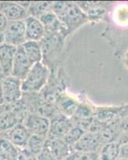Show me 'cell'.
<instances>
[{
    "mask_svg": "<svg viewBox=\"0 0 128 160\" xmlns=\"http://www.w3.org/2000/svg\"><path fill=\"white\" fill-rule=\"evenodd\" d=\"M51 11L66 26L69 35L89 22L86 15L75 2H54Z\"/></svg>",
    "mask_w": 128,
    "mask_h": 160,
    "instance_id": "6da1fadb",
    "label": "cell"
},
{
    "mask_svg": "<svg viewBox=\"0 0 128 160\" xmlns=\"http://www.w3.org/2000/svg\"><path fill=\"white\" fill-rule=\"evenodd\" d=\"M49 68L42 62L34 64L31 71L22 81V92H38L44 88L49 78Z\"/></svg>",
    "mask_w": 128,
    "mask_h": 160,
    "instance_id": "7a4b0ae2",
    "label": "cell"
},
{
    "mask_svg": "<svg viewBox=\"0 0 128 160\" xmlns=\"http://www.w3.org/2000/svg\"><path fill=\"white\" fill-rule=\"evenodd\" d=\"M82 11L87 16L90 23L95 24L105 22L108 13L110 11L114 2H101V1H84L75 2Z\"/></svg>",
    "mask_w": 128,
    "mask_h": 160,
    "instance_id": "3957f363",
    "label": "cell"
},
{
    "mask_svg": "<svg viewBox=\"0 0 128 160\" xmlns=\"http://www.w3.org/2000/svg\"><path fill=\"white\" fill-rule=\"evenodd\" d=\"M104 22L115 30H128V2H114Z\"/></svg>",
    "mask_w": 128,
    "mask_h": 160,
    "instance_id": "277c9868",
    "label": "cell"
},
{
    "mask_svg": "<svg viewBox=\"0 0 128 160\" xmlns=\"http://www.w3.org/2000/svg\"><path fill=\"white\" fill-rule=\"evenodd\" d=\"M4 102L7 105L18 102L22 97V81L13 76H6L0 81Z\"/></svg>",
    "mask_w": 128,
    "mask_h": 160,
    "instance_id": "5b68a950",
    "label": "cell"
},
{
    "mask_svg": "<svg viewBox=\"0 0 128 160\" xmlns=\"http://www.w3.org/2000/svg\"><path fill=\"white\" fill-rule=\"evenodd\" d=\"M4 42L14 47H20L27 42L24 20L8 22L4 31Z\"/></svg>",
    "mask_w": 128,
    "mask_h": 160,
    "instance_id": "8992f818",
    "label": "cell"
},
{
    "mask_svg": "<svg viewBox=\"0 0 128 160\" xmlns=\"http://www.w3.org/2000/svg\"><path fill=\"white\" fill-rule=\"evenodd\" d=\"M24 125L31 135L47 138L51 120L39 114H29L26 117Z\"/></svg>",
    "mask_w": 128,
    "mask_h": 160,
    "instance_id": "52a82bcc",
    "label": "cell"
},
{
    "mask_svg": "<svg viewBox=\"0 0 128 160\" xmlns=\"http://www.w3.org/2000/svg\"><path fill=\"white\" fill-rule=\"evenodd\" d=\"M127 103L121 105H95V118L104 123L110 124L121 116Z\"/></svg>",
    "mask_w": 128,
    "mask_h": 160,
    "instance_id": "ba28073f",
    "label": "cell"
},
{
    "mask_svg": "<svg viewBox=\"0 0 128 160\" xmlns=\"http://www.w3.org/2000/svg\"><path fill=\"white\" fill-rule=\"evenodd\" d=\"M33 65L34 64L26 55L22 46L18 47L13 62L11 76L22 81L27 75Z\"/></svg>",
    "mask_w": 128,
    "mask_h": 160,
    "instance_id": "9c48e42d",
    "label": "cell"
},
{
    "mask_svg": "<svg viewBox=\"0 0 128 160\" xmlns=\"http://www.w3.org/2000/svg\"><path fill=\"white\" fill-rule=\"evenodd\" d=\"M71 118L59 114L51 118L50 130L47 136L52 138H63L74 127Z\"/></svg>",
    "mask_w": 128,
    "mask_h": 160,
    "instance_id": "30bf717a",
    "label": "cell"
},
{
    "mask_svg": "<svg viewBox=\"0 0 128 160\" xmlns=\"http://www.w3.org/2000/svg\"><path fill=\"white\" fill-rule=\"evenodd\" d=\"M0 12L5 16L8 22L22 21L27 18V9L20 3L4 2L0 3Z\"/></svg>",
    "mask_w": 128,
    "mask_h": 160,
    "instance_id": "8fae6325",
    "label": "cell"
},
{
    "mask_svg": "<svg viewBox=\"0 0 128 160\" xmlns=\"http://www.w3.org/2000/svg\"><path fill=\"white\" fill-rule=\"evenodd\" d=\"M102 143L95 134L91 132H85L79 140L75 143L73 151L86 153H99L102 147Z\"/></svg>",
    "mask_w": 128,
    "mask_h": 160,
    "instance_id": "7c38bea8",
    "label": "cell"
},
{
    "mask_svg": "<svg viewBox=\"0 0 128 160\" xmlns=\"http://www.w3.org/2000/svg\"><path fill=\"white\" fill-rule=\"evenodd\" d=\"M31 134L23 123L17 124L12 129L7 131V136L4 137L15 146L18 149H23L26 148L28 140Z\"/></svg>",
    "mask_w": 128,
    "mask_h": 160,
    "instance_id": "4fadbf2b",
    "label": "cell"
},
{
    "mask_svg": "<svg viewBox=\"0 0 128 160\" xmlns=\"http://www.w3.org/2000/svg\"><path fill=\"white\" fill-rule=\"evenodd\" d=\"M79 102L80 98L66 93H61L56 98V108L60 114L71 118Z\"/></svg>",
    "mask_w": 128,
    "mask_h": 160,
    "instance_id": "5bb4252c",
    "label": "cell"
},
{
    "mask_svg": "<svg viewBox=\"0 0 128 160\" xmlns=\"http://www.w3.org/2000/svg\"><path fill=\"white\" fill-rule=\"evenodd\" d=\"M26 27V38L27 41L40 42L45 37V28L39 18L33 16H28L24 20Z\"/></svg>",
    "mask_w": 128,
    "mask_h": 160,
    "instance_id": "9a60e30c",
    "label": "cell"
},
{
    "mask_svg": "<svg viewBox=\"0 0 128 160\" xmlns=\"http://www.w3.org/2000/svg\"><path fill=\"white\" fill-rule=\"evenodd\" d=\"M45 143L56 160H65L73 151V149L66 143L63 138L47 136Z\"/></svg>",
    "mask_w": 128,
    "mask_h": 160,
    "instance_id": "2e32d148",
    "label": "cell"
},
{
    "mask_svg": "<svg viewBox=\"0 0 128 160\" xmlns=\"http://www.w3.org/2000/svg\"><path fill=\"white\" fill-rule=\"evenodd\" d=\"M17 48L7 43L0 45V66L5 76H11Z\"/></svg>",
    "mask_w": 128,
    "mask_h": 160,
    "instance_id": "e0dca14e",
    "label": "cell"
},
{
    "mask_svg": "<svg viewBox=\"0 0 128 160\" xmlns=\"http://www.w3.org/2000/svg\"><path fill=\"white\" fill-rule=\"evenodd\" d=\"M95 104H94L86 95H82V98H80V102L74 115L71 117V119L74 122L93 119L95 118Z\"/></svg>",
    "mask_w": 128,
    "mask_h": 160,
    "instance_id": "ac0fdd59",
    "label": "cell"
},
{
    "mask_svg": "<svg viewBox=\"0 0 128 160\" xmlns=\"http://www.w3.org/2000/svg\"><path fill=\"white\" fill-rule=\"evenodd\" d=\"M20 149L4 137L0 138V160H18Z\"/></svg>",
    "mask_w": 128,
    "mask_h": 160,
    "instance_id": "d6986e66",
    "label": "cell"
},
{
    "mask_svg": "<svg viewBox=\"0 0 128 160\" xmlns=\"http://www.w3.org/2000/svg\"><path fill=\"white\" fill-rule=\"evenodd\" d=\"M26 55L33 64L42 62L43 55H42V48L40 42L35 41H27L22 46Z\"/></svg>",
    "mask_w": 128,
    "mask_h": 160,
    "instance_id": "ffe728a7",
    "label": "cell"
},
{
    "mask_svg": "<svg viewBox=\"0 0 128 160\" xmlns=\"http://www.w3.org/2000/svg\"><path fill=\"white\" fill-rule=\"evenodd\" d=\"M19 116L15 111L11 109L0 115V133H5L19 123Z\"/></svg>",
    "mask_w": 128,
    "mask_h": 160,
    "instance_id": "44dd1931",
    "label": "cell"
},
{
    "mask_svg": "<svg viewBox=\"0 0 128 160\" xmlns=\"http://www.w3.org/2000/svg\"><path fill=\"white\" fill-rule=\"evenodd\" d=\"M120 148L116 141L104 144L99 152V160H117L120 157Z\"/></svg>",
    "mask_w": 128,
    "mask_h": 160,
    "instance_id": "7402d4cb",
    "label": "cell"
},
{
    "mask_svg": "<svg viewBox=\"0 0 128 160\" xmlns=\"http://www.w3.org/2000/svg\"><path fill=\"white\" fill-rule=\"evenodd\" d=\"M46 139L47 138H44V137L31 135L24 149L27 150L31 155L36 157L44 148Z\"/></svg>",
    "mask_w": 128,
    "mask_h": 160,
    "instance_id": "603a6c76",
    "label": "cell"
},
{
    "mask_svg": "<svg viewBox=\"0 0 128 160\" xmlns=\"http://www.w3.org/2000/svg\"><path fill=\"white\" fill-rule=\"evenodd\" d=\"M53 2H31L27 8L29 16L39 18L44 13L51 11Z\"/></svg>",
    "mask_w": 128,
    "mask_h": 160,
    "instance_id": "cb8c5ba5",
    "label": "cell"
},
{
    "mask_svg": "<svg viewBox=\"0 0 128 160\" xmlns=\"http://www.w3.org/2000/svg\"><path fill=\"white\" fill-rule=\"evenodd\" d=\"M110 125L116 131L119 135L122 133L128 132V103L121 116L113 122L110 123Z\"/></svg>",
    "mask_w": 128,
    "mask_h": 160,
    "instance_id": "d4e9b609",
    "label": "cell"
},
{
    "mask_svg": "<svg viewBox=\"0 0 128 160\" xmlns=\"http://www.w3.org/2000/svg\"><path fill=\"white\" fill-rule=\"evenodd\" d=\"M84 133L85 131H82V129H80L76 126H74L72 129L66 134V136L64 137L63 140L68 146H70L72 148Z\"/></svg>",
    "mask_w": 128,
    "mask_h": 160,
    "instance_id": "484cf974",
    "label": "cell"
},
{
    "mask_svg": "<svg viewBox=\"0 0 128 160\" xmlns=\"http://www.w3.org/2000/svg\"><path fill=\"white\" fill-rule=\"evenodd\" d=\"M65 160H99V153H86L73 151Z\"/></svg>",
    "mask_w": 128,
    "mask_h": 160,
    "instance_id": "4316f807",
    "label": "cell"
},
{
    "mask_svg": "<svg viewBox=\"0 0 128 160\" xmlns=\"http://www.w3.org/2000/svg\"><path fill=\"white\" fill-rule=\"evenodd\" d=\"M36 160H56L52 155L51 151L48 148L47 146L44 145V148L41 151V152L36 156Z\"/></svg>",
    "mask_w": 128,
    "mask_h": 160,
    "instance_id": "83f0119b",
    "label": "cell"
},
{
    "mask_svg": "<svg viewBox=\"0 0 128 160\" xmlns=\"http://www.w3.org/2000/svg\"><path fill=\"white\" fill-rule=\"evenodd\" d=\"M116 142H119L120 145H123V144L128 143V132L122 133L119 135Z\"/></svg>",
    "mask_w": 128,
    "mask_h": 160,
    "instance_id": "f1b7e54d",
    "label": "cell"
},
{
    "mask_svg": "<svg viewBox=\"0 0 128 160\" xmlns=\"http://www.w3.org/2000/svg\"><path fill=\"white\" fill-rule=\"evenodd\" d=\"M120 158H123L128 160V143L121 145Z\"/></svg>",
    "mask_w": 128,
    "mask_h": 160,
    "instance_id": "f546056e",
    "label": "cell"
},
{
    "mask_svg": "<svg viewBox=\"0 0 128 160\" xmlns=\"http://www.w3.org/2000/svg\"><path fill=\"white\" fill-rule=\"evenodd\" d=\"M8 21L7 19L5 18L2 13L0 12V31H2L4 32V31L7 28V26Z\"/></svg>",
    "mask_w": 128,
    "mask_h": 160,
    "instance_id": "4dcf8cb0",
    "label": "cell"
},
{
    "mask_svg": "<svg viewBox=\"0 0 128 160\" xmlns=\"http://www.w3.org/2000/svg\"><path fill=\"white\" fill-rule=\"evenodd\" d=\"M121 59H122V62H123L126 69L128 71V50L124 53V55L121 58Z\"/></svg>",
    "mask_w": 128,
    "mask_h": 160,
    "instance_id": "1f68e13d",
    "label": "cell"
},
{
    "mask_svg": "<svg viewBox=\"0 0 128 160\" xmlns=\"http://www.w3.org/2000/svg\"><path fill=\"white\" fill-rule=\"evenodd\" d=\"M10 105H7V104H3V105H0V115L3 113L4 111H7V110L10 109Z\"/></svg>",
    "mask_w": 128,
    "mask_h": 160,
    "instance_id": "d6a6232c",
    "label": "cell"
},
{
    "mask_svg": "<svg viewBox=\"0 0 128 160\" xmlns=\"http://www.w3.org/2000/svg\"><path fill=\"white\" fill-rule=\"evenodd\" d=\"M6 104L4 102L3 97H2V89H1V85H0V105H3Z\"/></svg>",
    "mask_w": 128,
    "mask_h": 160,
    "instance_id": "836d02e7",
    "label": "cell"
},
{
    "mask_svg": "<svg viewBox=\"0 0 128 160\" xmlns=\"http://www.w3.org/2000/svg\"><path fill=\"white\" fill-rule=\"evenodd\" d=\"M2 43H4V33L0 31V45Z\"/></svg>",
    "mask_w": 128,
    "mask_h": 160,
    "instance_id": "e575fe53",
    "label": "cell"
},
{
    "mask_svg": "<svg viewBox=\"0 0 128 160\" xmlns=\"http://www.w3.org/2000/svg\"><path fill=\"white\" fill-rule=\"evenodd\" d=\"M5 75H3V74H2V73H0V81H1V80L2 79V78H5Z\"/></svg>",
    "mask_w": 128,
    "mask_h": 160,
    "instance_id": "d590c367",
    "label": "cell"
},
{
    "mask_svg": "<svg viewBox=\"0 0 128 160\" xmlns=\"http://www.w3.org/2000/svg\"><path fill=\"white\" fill-rule=\"evenodd\" d=\"M117 160H127V159H125V158H120V157H119V158H118Z\"/></svg>",
    "mask_w": 128,
    "mask_h": 160,
    "instance_id": "8d00e7d4",
    "label": "cell"
},
{
    "mask_svg": "<svg viewBox=\"0 0 128 160\" xmlns=\"http://www.w3.org/2000/svg\"><path fill=\"white\" fill-rule=\"evenodd\" d=\"M0 73H2V68H1V66H0Z\"/></svg>",
    "mask_w": 128,
    "mask_h": 160,
    "instance_id": "74e56055",
    "label": "cell"
},
{
    "mask_svg": "<svg viewBox=\"0 0 128 160\" xmlns=\"http://www.w3.org/2000/svg\"><path fill=\"white\" fill-rule=\"evenodd\" d=\"M31 160H36V157H35V158H31Z\"/></svg>",
    "mask_w": 128,
    "mask_h": 160,
    "instance_id": "f35d334b",
    "label": "cell"
}]
</instances>
